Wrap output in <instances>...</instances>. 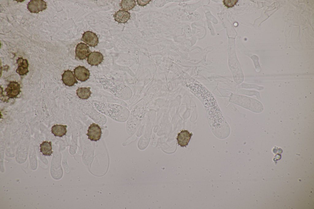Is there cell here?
<instances>
[{
	"instance_id": "7a4b0ae2",
	"label": "cell",
	"mask_w": 314,
	"mask_h": 209,
	"mask_svg": "<svg viewBox=\"0 0 314 209\" xmlns=\"http://www.w3.org/2000/svg\"><path fill=\"white\" fill-rule=\"evenodd\" d=\"M229 101L256 113H260L263 110L261 103L258 100L245 96L231 93Z\"/></svg>"
},
{
	"instance_id": "4fadbf2b",
	"label": "cell",
	"mask_w": 314,
	"mask_h": 209,
	"mask_svg": "<svg viewBox=\"0 0 314 209\" xmlns=\"http://www.w3.org/2000/svg\"><path fill=\"white\" fill-rule=\"evenodd\" d=\"M115 20L120 23H125L130 19V13L125 10H119L114 15Z\"/></svg>"
},
{
	"instance_id": "52a82bcc",
	"label": "cell",
	"mask_w": 314,
	"mask_h": 209,
	"mask_svg": "<svg viewBox=\"0 0 314 209\" xmlns=\"http://www.w3.org/2000/svg\"><path fill=\"white\" fill-rule=\"evenodd\" d=\"M90 47H95L98 42V38L96 34L90 31L84 33L81 39Z\"/></svg>"
},
{
	"instance_id": "8fae6325",
	"label": "cell",
	"mask_w": 314,
	"mask_h": 209,
	"mask_svg": "<svg viewBox=\"0 0 314 209\" xmlns=\"http://www.w3.org/2000/svg\"><path fill=\"white\" fill-rule=\"evenodd\" d=\"M62 76V80L63 83L67 86H72L75 84L78 83L73 72L70 70L65 71Z\"/></svg>"
},
{
	"instance_id": "6da1fadb",
	"label": "cell",
	"mask_w": 314,
	"mask_h": 209,
	"mask_svg": "<svg viewBox=\"0 0 314 209\" xmlns=\"http://www.w3.org/2000/svg\"><path fill=\"white\" fill-rule=\"evenodd\" d=\"M192 93L201 101L205 109L209 124L214 134L219 138H225L230 133V127L212 93L197 81L190 83Z\"/></svg>"
},
{
	"instance_id": "9c48e42d",
	"label": "cell",
	"mask_w": 314,
	"mask_h": 209,
	"mask_svg": "<svg viewBox=\"0 0 314 209\" xmlns=\"http://www.w3.org/2000/svg\"><path fill=\"white\" fill-rule=\"evenodd\" d=\"M193 134L187 130H182L178 133L177 137L178 144L182 147H186Z\"/></svg>"
},
{
	"instance_id": "ac0fdd59",
	"label": "cell",
	"mask_w": 314,
	"mask_h": 209,
	"mask_svg": "<svg viewBox=\"0 0 314 209\" xmlns=\"http://www.w3.org/2000/svg\"><path fill=\"white\" fill-rule=\"evenodd\" d=\"M237 0H224L223 3L224 5L228 8L234 6L237 2Z\"/></svg>"
},
{
	"instance_id": "ba28073f",
	"label": "cell",
	"mask_w": 314,
	"mask_h": 209,
	"mask_svg": "<svg viewBox=\"0 0 314 209\" xmlns=\"http://www.w3.org/2000/svg\"><path fill=\"white\" fill-rule=\"evenodd\" d=\"M74 75L77 79L84 82L89 79L90 73L89 70L84 66H78L74 70Z\"/></svg>"
},
{
	"instance_id": "ffe728a7",
	"label": "cell",
	"mask_w": 314,
	"mask_h": 209,
	"mask_svg": "<svg viewBox=\"0 0 314 209\" xmlns=\"http://www.w3.org/2000/svg\"><path fill=\"white\" fill-rule=\"evenodd\" d=\"M151 1V0H137V1L138 4L139 6H143L146 5L147 4H148Z\"/></svg>"
},
{
	"instance_id": "e0dca14e",
	"label": "cell",
	"mask_w": 314,
	"mask_h": 209,
	"mask_svg": "<svg viewBox=\"0 0 314 209\" xmlns=\"http://www.w3.org/2000/svg\"><path fill=\"white\" fill-rule=\"evenodd\" d=\"M136 2L134 0H122L120 6L123 10H129L132 9L136 5Z\"/></svg>"
},
{
	"instance_id": "9a60e30c",
	"label": "cell",
	"mask_w": 314,
	"mask_h": 209,
	"mask_svg": "<svg viewBox=\"0 0 314 209\" xmlns=\"http://www.w3.org/2000/svg\"><path fill=\"white\" fill-rule=\"evenodd\" d=\"M40 151L45 156H50L53 153L52 142L44 141L40 145Z\"/></svg>"
},
{
	"instance_id": "5bb4252c",
	"label": "cell",
	"mask_w": 314,
	"mask_h": 209,
	"mask_svg": "<svg viewBox=\"0 0 314 209\" xmlns=\"http://www.w3.org/2000/svg\"><path fill=\"white\" fill-rule=\"evenodd\" d=\"M66 125L56 124L53 126L51 128L52 133L56 137H62L66 135L67 132Z\"/></svg>"
},
{
	"instance_id": "30bf717a",
	"label": "cell",
	"mask_w": 314,
	"mask_h": 209,
	"mask_svg": "<svg viewBox=\"0 0 314 209\" xmlns=\"http://www.w3.org/2000/svg\"><path fill=\"white\" fill-rule=\"evenodd\" d=\"M103 59V55L101 53L98 51H93L91 52L89 54L87 62L91 66H96L101 63Z\"/></svg>"
},
{
	"instance_id": "2e32d148",
	"label": "cell",
	"mask_w": 314,
	"mask_h": 209,
	"mask_svg": "<svg viewBox=\"0 0 314 209\" xmlns=\"http://www.w3.org/2000/svg\"><path fill=\"white\" fill-rule=\"evenodd\" d=\"M90 87L78 88L76 90V94L78 97L82 99L86 100L90 96L92 93L90 91Z\"/></svg>"
},
{
	"instance_id": "5b68a950",
	"label": "cell",
	"mask_w": 314,
	"mask_h": 209,
	"mask_svg": "<svg viewBox=\"0 0 314 209\" xmlns=\"http://www.w3.org/2000/svg\"><path fill=\"white\" fill-rule=\"evenodd\" d=\"M90 51L89 47L86 44L79 43L76 47L75 59L81 60L85 59L88 57Z\"/></svg>"
},
{
	"instance_id": "277c9868",
	"label": "cell",
	"mask_w": 314,
	"mask_h": 209,
	"mask_svg": "<svg viewBox=\"0 0 314 209\" xmlns=\"http://www.w3.org/2000/svg\"><path fill=\"white\" fill-rule=\"evenodd\" d=\"M27 9L31 13H38L47 8L46 2L43 0H32L27 4Z\"/></svg>"
},
{
	"instance_id": "d6986e66",
	"label": "cell",
	"mask_w": 314,
	"mask_h": 209,
	"mask_svg": "<svg viewBox=\"0 0 314 209\" xmlns=\"http://www.w3.org/2000/svg\"><path fill=\"white\" fill-rule=\"evenodd\" d=\"M242 85L243 87L245 88H254L258 90H260L262 89V87L258 86L256 85L248 84H243Z\"/></svg>"
},
{
	"instance_id": "3957f363",
	"label": "cell",
	"mask_w": 314,
	"mask_h": 209,
	"mask_svg": "<svg viewBox=\"0 0 314 209\" xmlns=\"http://www.w3.org/2000/svg\"><path fill=\"white\" fill-rule=\"evenodd\" d=\"M102 134L101 129L100 126L95 123H92L89 127L87 133L86 135L88 139L91 141L96 142L101 138Z\"/></svg>"
},
{
	"instance_id": "8992f818",
	"label": "cell",
	"mask_w": 314,
	"mask_h": 209,
	"mask_svg": "<svg viewBox=\"0 0 314 209\" xmlns=\"http://www.w3.org/2000/svg\"><path fill=\"white\" fill-rule=\"evenodd\" d=\"M20 89V85L17 82H10L5 90L8 99L16 97L21 92Z\"/></svg>"
},
{
	"instance_id": "7c38bea8",
	"label": "cell",
	"mask_w": 314,
	"mask_h": 209,
	"mask_svg": "<svg viewBox=\"0 0 314 209\" xmlns=\"http://www.w3.org/2000/svg\"><path fill=\"white\" fill-rule=\"evenodd\" d=\"M17 63L18 67L16 70V72L21 75L26 74L29 71L28 60L26 59L20 57L17 60Z\"/></svg>"
}]
</instances>
